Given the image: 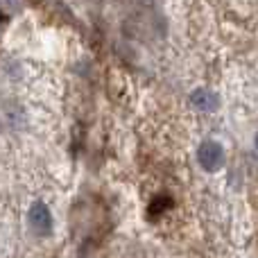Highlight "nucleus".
Returning a JSON list of instances; mask_svg holds the SVG:
<instances>
[{"label":"nucleus","instance_id":"2","mask_svg":"<svg viewBox=\"0 0 258 258\" xmlns=\"http://www.w3.org/2000/svg\"><path fill=\"white\" fill-rule=\"evenodd\" d=\"M27 220H30L32 229H34L39 236H48L50 231H52V215H50L48 206L43 204V202H34L30 209V213H27Z\"/></svg>","mask_w":258,"mask_h":258},{"label":"nucleus","instance_id":"1","mask_svg":"<svg viewBox=\"0 0 258 258\" xmlns=\"http://www.w3.org/2000/svg\"><path fill=\"white\" fill-rule=\"evenodd\" d=\"M197 161H200V165L206 170V172H215V170H220L224 165L222 145H218V143H213V141L202 143L200 150H197Z\"/></svg>","mask_w":258,"mask_h":258},{"label":"nucleus","instance_id":"3","mask_svg":"<svg viewBox=\"0 0 258 258\" xmlns=\"http://www.w3.org/2000/svg\"><path fill=\"white\" fill-rule=\"evenodd\" d=\"M190 102L200 111H215L218 109V95L209 89H197V91H192Z\"/></svg>","mask_w":258,"mask_h":258},{"label":"nucleus","instance_id":"5","mask_svg":"<svg viewBox=\"0 0 258 258\" xmlns=\"http://www.w3.org/2000/svg\"><path fill=\"white\" fill-rule=\"evenodd\" d=\"M256 150H258V134H256Z\"/></svg>","mask_w":258,"mask_h":258},{"label":"nucleus","instance_id":"4","mask_svg":"<svg viewBox=\"0 0 258 258\" xmlns=\"http://www.w3.org/2000/svg\"><path fill=\"white\" fill-rule=\"evenodd\" d=\"M168 204H172V202H170V200H163V197H156V200L152 202V206H150V215L154 218L156 213H161V211L168 209Z\"/></svg>","mask_w":258,"mask_h":258}]
</instances>
